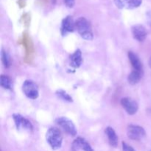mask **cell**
Segmentation results:
<instances>
[{
	"mask_svg": "<svg viewBox=\"0 0 151 151\" xmlns=\"http://www.w3.org/2000/svg\"><path fill=\"white\" fill-rule=\"evenodd\" d=\"M55 122L60 128L69 135L75 137L77 134V128L72 120L65 116H60L55 119Z\"/></svg>",
	"mask_w": 151,
	"mask_h": 151,
	"instance_id": "cell-3",
	"label": "cell"
},
{
	"mask_svg": "<svg viewBox=\"0 0 151 151\" xmlns=\"http://www.w3.org/2000/svg\"><path fill=\"white\" fill-rule=\"evenodd\" d=\"M0 84H1V86L5 88V89L11 90L12 88H13V83H12L11 79L7 75H1Z\"/></svg>",
	"mask_w": 151,
	"mask_h": 151,
	"instance_id": "cell-15",
	"label": "cell"
},
{
	"mask_svg": "<svg viewBox=\"0 0 151 151\" xmlns=\"http://www.w3.org/2000/svg\"><path fill=\"white\" fill-rule=\"evenodd\" d=\"M114 2L116 4V5L119 8H123L124 5L123 3H122V0H114Z\"/></svg>",
	"mask_w": 151,
	"mask_h": 151,
	"instance_id": "cell-21",
	"label": "cell"
},
{
	"mask_svg": "<svg viewBox=\"0 0 151 151\" xmlns=\"http://www.w3.org/2000/svg\"><path fill=\"white\" fill-rule=\"evenodd\" d=\"M46 139L53 150L60 148L63 142V137L60 130L55 127H52L46 134Z\"/></svg>",
	"mask_w": 151,
	"mask_h": 151,
	"instance_id": "cell-2",
	"label": "cell"
},
{
	"mask_svg": "<svg viewBox=\"0 0 151 151\" xmlns=\"http://www.w3.org/2000/svg\"><path fill=\"white\" fill-rule=\"evenodd\" d=\"M128 58H129L130 62L131 63L134 70L138 71V72H143V66L141 60L138 58V56L134 52H128Z\"/></svg>",
	"mask_w": 151,
	"mask_h": 151,
	"instance_id": "cell-11",
	"label": "cell"
},
{
	"mask_svg": "<svg viewBox=\"0 0 151 151\" xmlns=\"http://www.w3.org/2000/svg\"><path fill=\"white\" fill-rule=\"evenodd\" d=\"M56 94H57L58 97L59 98H60L61 100H64V101H67V102H72V98L69 94L66 92L65 91L62 89H59L56 91Z\"/></svg>",
	"mask_w": 151,
	"mask_h": 151,
	"instance_id": "cell-18",
	"label": "cell"
},
{
	"mask_svg": "<svg viewBox=\"0 0 151 151\" xmlns=\"http://www.w3.org/2000/svg\"><path fill=\"white\" fill-rule=\"evenodd\" d=\"M124 7L134 9L139 7L142 3V0H122Z\"/></svg>",
	"mask_w": 151,
	"mask_h": 151,
	"instance_id": "cell-16",
	"label": "cell"
},
{
	"mask_svg": "<svg viewBox=\"0 0 151 151\" xmlns=\"http://www.w3.org/2000/svg\"><path fill=\"white\" fill-rule=\"evenodd\" d=\"M75 29L83 38L87 41L93 39V32L90 22L86 18L81 17L75 22Z\"/></svg>",
	"mask_w": 151,
	"mask_h": 151,
	"instance_id": "cell-1",
	"label": "cell"
},
{
	"mask_svg": "<svg viewBox=\"0 0 151 151\" xmlns=\"http://www.w3.org/2000/svg\"><path fill=\"white\" fill-rule=\"evenodd\" d=\"M106 136L109 139V144L114 147H116L118 145V137L116 136V132L111 127H107L105 130Z\"/></svg>",
	"mask_w": 151,
	"mask_h": 151,
	"instance_id": "cell-13",
	"label": "cell"
},
{
	"mask_svg": "<svg viewBox=\"0 0 151 151\" xmlns=\"http://www.w3.org/2000/svg\"><path fill=\"white\" fill-rule=\"evenodd\" d=\"M83 62L82 52L80 50H77L70 56V66L74 69H78L81 66Z\"/></svg>",
	"mask_w": 151,
	"mask_h": 151,
	"instance_id": "cell-12",
	"label": "cell"
},
{
	"mask_svg": "<svg viewBox=\"0 0 151 151\" xmlns=\"http://www.w3.org/2000/svg\"><path fill=\"white\" fill-rule=\"evenodd\" d=\"M73 149L75 150H83V151H93L92 147L89 143L82 137H78L73 142Z\"/></svg>",
	"mask_w": 151,
	"mask_h": 151,
	"instance_id": "cell-10",
	"label": "cell"
},
{
	"mask_svg": "<svg viewBox=\"0 0 151 151\" xmlns=\"http://www.w3.org/2000/svg\"><path fill=\"white\" fill-rule=\"evenodd\" d=\"M22 91L27 97L35 100L39 96L38 87L35 82L30 80H27L22 85Z\"/></svg>",
	"mask_w": 151,
	"mask_h": 151,
	"instance_id": "cell-4",
	"label": "cell"
},
{
	"mask_svg": "<svg viewBox=\"0 0 151 151\" xmlns=\"http://www.w3.org/2000/svg\"><path fill=\"white\" fill-rule=\"evenodd\" d=\"M127 135L128 138L135 141H139L144 139L146 136V132L141 126L131 125L127 128Z\"/></svg>",
	"mask_w": 151,
	"mask_h": 151,
	"instance_id": "cell-5",
	"label": "cell"
},
{
	"mask_svg": "<svg viewBox=\"0 0 151 151\" xmlns=\"http://www.w3.org/2000/svg\"><path fill=\"white\" fill-rule=\"evenodd\" d=\"M75 29V22L71 16H67L62 21L61 32L63 35H66L68 32H72Z\"/></svg>",
	"mask_w": 151,
	"mask_h": 151,
	"instance_id": "cell-9",
	"label": "cell"
},
{
	"mask_svg": "<svg viewBox=\"0 0 151 151\" xmlns=\"http://www.w3.org/2000/svg\"><path fill=\"white\" fill-rule=\"evenodd\" d=\"M64 3L66 5V7L72 8L74 7L75 4V0H64Z\"/></svg>",
	"mask_w": 151,
	"mask_h": 151,
	"instance_id": "cell-20",
	"label": "cell"
},
{
	"mask_svg": "<svg viewBox=\"0 0 151 151\" xmlns=\"http://www.w3.org/2000/svg\"><path fill=\"white\" fill-rule=\"evenodd\" d=\"M142 74L143 72L133 70L128 77V83L131 84V85H135V84L138 83L140 81V80H141L142 77Z\"/></svg>",
	"mask_w": 151,
	"mask_h": 151,
	"instance_id": "cell-14",
	"label": "cell"
},
{
	"mask_svg": "<svg viewBox=\"0 0 151 151\" xmlns=\"http://www.w3.org/2000/svg\"><path fill=\"white\" fill-rule=\"evenodd\" d=\"M131 32L134 38L139 42L144 41L147 35V32L145 27L141 24H136L133 26L131 28Z\"/></svg>",
	"mask_w": 151,
	"mask_h": 151,
	"instance_id": "cell-8",
	"label": "cell"
},
{
	"mask_svg": "<svg viewBox=\"0 0 151 151\" xmlns=\"http://www.w3.org/2000/svg\"><path fill=\"white\" fill-rule=\"evenodd\" d=\"M13 119L15 122L16 128L18 130H22V131H31L32 130V125L29 120L19 114H14L13 115Z\"/></svg>",
	"mask_w": 151,
	"mask_h": 151,
	"instance_id": "cell-6",
	"label": "cell"
},
{
	"mask_svg": "<svg viewBox=\"0 0 151 151\" xmlns=\"http://www.w3.org/2000/svg\"><path fill=\"white\" fill-rule=\"evenodd\" d=\"M122 108L129 115H134L139 109L138 103L130 97H123L120 101Z\"/></svg>",
	"mask_w": 151,
	"mask_h": 151,
	"instance_id": "cell-7",
	"label": "cell"
},
{
	"mask_svg": "<svg viewBox=\"0 0 151 151\" xmlns=\"http://www.w3.org/2000/svg\"><path fill=\"white\" fill-rule=\"evenodd\" d=\"M1 62H2L3 65L5 68H9L10 66V63H11V61H10V57L8 55V53L7 52H5L4 50H2L1 51Z\"/></svg>",
	"mask_w": 151,
	"mask_h": 151,
	"instance_id": "cell-17",
	"label": "cell"
},
{
	"mask_svg": "<svg viewBox=\"0 0 151 151\" xmlns=\"http://www.w3.org/2000/svg\"><path fill=\"white\" fill-rule=\"evenodd\" d=\"M149 66H150V67L151 68V57H150V60H149Z\"/></svg>",
	"mask_w": 151,
	"mask_h": 151,
	"instance_id": "cell-22",
	"label": "cell"
},
{
	"mask_svg": "<svg viewBox=\"0 0 151 151\" xmlns=\"http://www.w3.org/2000/svg\"><path fill=\"white\" fill-rule=\"evenodd\" d=\"M122 150L123 151H135L134 148L131 145H128L125 142H122Z\"/></svg>",
	"mask_w": 151,
	"mask_h": 151,
	"instance_id": "cell-19",
	"label": "cell"
}]
</instances>
